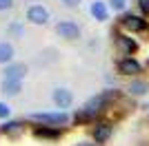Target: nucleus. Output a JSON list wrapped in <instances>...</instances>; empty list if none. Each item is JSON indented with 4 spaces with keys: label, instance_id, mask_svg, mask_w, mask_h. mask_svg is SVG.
<instances>
[{
    "label": "nucleus",
    "instance_id": "obj_5",
    "mask_svg": "<svg viewBox=\"0 0 149 146\" xmlns=\"http://www.w3.org/2000/svg\"><path fill=\"white\" fill-rule=\"evenodd\" d=\"M116 47L125 53V58H131L138 51V42L127 33H116Z\"/></svg>",
    "mask_w": 149,
    "mask_h": 146
},
{
    "label": "nucleus",
    "instance_id": "obj_14",
    "mask_svg": "<svg viewBox=\"0 0 149 146\" xmlns=\"http://www.w3.org/2000/svg\"><path fill=\"white\" fill-rule=\"evenodd\" d=\"M127 91L131 93V95H145V93L149 91V82H145V80H131V84Z\"/></svg>",
    "mask_w": 149,
    "mask_h": 146
},
{
    "label": "nucleus",
    "instance_id": "obj_20",
    "mask_svg": "<svg viewBox=\"0 0 149 146\" xmlns=\"http://www.w3.org/2000/svg\"><path fill=\"white\" fill-rule=\"evenodd\" d=\"M13 7V0H0V11H7Z\"/></svg>",
    "mask_w": 149,
    "mask_h": 146
},
{
    "label": "nucleus",
    "instance_id": "obj_16",
    "mask_svg": "<svg viewBox=\"0 0 149 146\" xmlns=\"http://www.w3.org/2000/svg\"><path fill=\"white\" fill-rule=\"evenodd\" d=\"M13 60V47L9 42H0V64H11Z\"/></svg>",
    "mask_w": 149,
    "mask_h": 146
},
{
    "label": "nucleus",
    "instance_id": "obj_6",
    "mask_svg": "<svg viewBox=\"0 0 149 146\" xmlns=\"http://www.w3.org/2000/svg\"><path fill=\"white\" fill-rule=\"evenodd\" d=\"M27 20H29L31 24H47L49 11H47L42 5H31L29 9H27Z\"/></svg>",
    "mask_w": 149,
    "mask_h": 146
},
{
    "label": "nucleus",
    "instance_id": "obj_10",
    "mask_svg": "<svg viewBox=\"0 0 149 146\" xmlns=\"http://www.w3.org/2000/svg\"><path fill=\"white\" fill-rule=\"evenodd\" d=\"M93 140L98 142V144H105L109 137H111V124H107V122H100V124H96L91 131Z\"/></svg>",
    "mask_w": 149,
    "mask_h": 146
},
{
    "label": "nucleus",
    "instance_id": "obj_23",
    "mask_svg": "<svg viewBox=\"0 0 149 146\" xmlns=\"http://www.w3.org/2000/svg\"><path fill=\"white\" fill-rule=\"evenodd\" d=\"M87 146H91V144H87Z\"/></svg>",
    "mask_w": 149,
    "mask_h": 146
},
{
    "label": "nucleus",
    "instance_id": "obj_22",
    "mask_svg": "<svg viewBox=\"0 0 149 146\" xmlns=\"http://www.w3.org/2000/svg\"><path fill=\"white\" fill-rule=\"evenodd\" d=\"M147 64H149V60H147Z\"/></svg>",
    "mask_w": 149,
    "mask_h": 146
},
{
    "label": "nucleus",
    "instance_id": "obj_21",
    "mask_svg": "<svg viewBox=\"0 0 149 146\" xmlns=\"http://www.w3.org/2000/svg\"><path fill=\"white\" fill-rule=\"evenodd\" d=\"M62 2H65L67 7H78L80 5V0H62Z\"/></svg>",
    "mask_w": 149,
    "mask_h": 146
},
{
    "label": "nucleus",
    "instance_id": "obj_3",
    "mask_svg": "<svg viewBox=\"0 0 149 146\" xmlns=\"http://www.w3.org/2000/svg\"><path fill=\"white\" fill-rule=\"evenodd\" d=\"M118 22L123 29L131 31V33H145V31H149V20L143 18V16H136V13H123Z\"/></svg>",
    "mask_w": 149,
    "mask_h": 146
},
{
    "label": "nucleus",
    "instance_id": "obj_11",
    "mask_svg": "<svg viewBox=\"0 0 149 146\" xmlns=\"http://www.w3.org/2000/svg\"><path fill=\"white\" fill-rule=\"evenodd\" d=\"M89 11H91V16L98 20V22H105V20L109 18V9H107L105 0H93L91 7H89Z\"/></svg>",
    "mask_w": 149,
    "mask_h": 146
},
{
    "label": "nucleus",
    "instance_id": "obj_1",
    "mask_svg": "<svg viewBox=\"0 0 149 146\" xmlns=\"http://www.w3.org/2000/svg\"><path fill=\"white\" fill-rule=\"evenodd\" d=\"M118 95H120L118 91H105V93H98V95L89 97L87 102H85L82 111H85V113H87V115L93 120V117H96V115H100V113H102V111H105L107 106H109V102H111V100H116Z\"/></svg>",
    "mask_w": 149,
    "mask_h": 146
},
{
    "label": "nucleus",
    "instance_id": "obj_18",
    "mask_svg": "<svg viewBox=\"0 0 149 146\" xmlns=\"http://www.w3.org/2000/svg\"><path fill=\"white\" fill-rule=\"evenodd\" d=\"M109 5H111L113 11H123L125 5H127V0H109Z\"/></svg>",
    "mask_w": 149,
    "mask_h": 146
},
{
    "label": "nucleus",
    "instance_id": "obj_17",
    "mask_svg": "<svg viewBox=\"0 0 149 146\" xmlns=\"http://www.w3.org/2000/svg\"><path fill=\"white\" fill-rule=\"evenodd\" d=\"M11 115V106L5 102H0V120H7V117Z\"/></svg>",
    "mask_w": 149,
    "mask_h": 146
},
{
    "label": "nucleus",
    "instance_id": "obj_2",
    "mask_svg": "<svg viewBox=\"0 0 149 146\" xmlns=\"http://www.w3.org/2000/svg\"><path fill=\"white\" fill-rule=\"evenodd\" d=\"M31 120L38 122L40 126H54V128H60V126H67L69 124V115L65 111H56V113H33Z\"/></svg>",
    "mask_w": 149,
    "mask_h": 146
},
{
    "label": "nucleus",
    "instance_id": "obj_7",
    "mask_svg": "<svg viewBox=\"0 0 149 146\" xmlns=\"http://www.w3.org/2000/svg\"><path fill=\"white\" fill-rule=\"evenodd\" d=\"M118 73L120 75H136V73L143 71V64L136 60V58H123V60H118Z\"/></svg>",
    "mask_w": 149,
    "mask_h": 146
},
{
    "label": "nucleus",
    "instance_id": "obj_8",
    "mask_svg": "<svg viewBox=\"0 0 149 146\" xmlns=\"http://www.w3.org/2000/svg\"><path fill=\"white\" fill-rule=\"evenodd\" d=\"M27 73V67L22 62H11V64H7L5 67V80H16V82H22Z\"/></svg>",
    "mask_w": 149,
    "mask_h": 146
},
{
    "label": "nucleus",
    "instance_id": "obj_4",
    "mask_svg": "<svg viewBox=\"0 0 149 146\" xmlns=\"http://www.w3.org/2000/svg\"><path fill=\"white\" fill-rule=\"evenodd\" d=\"M56 33L65 40H76V38H80V27L71 20H62L56 24Z\"/></svg>",
    "mask_w": 149,
    "mask_h": 146
},
{
    "label": "nucleus",
    "instance_id": "obj_12",
    "mask_svg": "<svg viewBox=\"0 0 149 146\" xmlns=\"http://www.w3.org/2000/svg\"><path fill=\"white\" fill-rule=\"evenodd\" d=\"M33 135L38 140H58L62 135L60 128H54V126H36L33 128Z\"/></svg>",
    "mask_w": 149,
    "mask_h": 146
},
{
    "label": "nucleus",
    "instance_id": "obj_19",
    "mask_svg": "<svg viewBox=\"0 0 149 146\" xmlns=\"http://www.w3.org/2000/svg\"><path fill=\"white\" fill-rule=\"evenodd\" d=\"M138 7H140V11L145 16H149V0H138Z\"/></svg>",
    "mask_w": 149,
    "mask_h": 146
},
{
    "label": "nucleus",
    "instance_id": "obj_9",
    "mask_svg": "<svg viewBox=\"0 0 149 146\" xmlns=\"http://www.w3.org/2000/svg\"><path fill=\"white\" fill-rule=\"evenodd\" d=\"M71 102H74V95H71L69 89H56V91H54V104H56L60 111L62 109H69Z\"/></svg>",
    "mask_w": 149,
    "mask_h": 146
},
{
    "label": "nucleus",
    "instance_id": "obj_15",
    "mask_svg": "<svg viewBox=\"0 0 149 146\" xmlns=\"http://www.w3.org/2000/svg\"><path fill=\"white\" fill-rule=\"evenodd\" d=\"M20 89H22V82H16V80H2V93H5V95H18Z\"/></svg>",
    "mask_w": 149,
    "mask_h": 146
},
{
    "label": "nucleus",
    "instance_id": "obj_13",
    "mask_svg": "<svg viewBox=\"0 0 149 146\" xmlns=\"http://www.w3.org/2000/svg\"><path fill=\"white\" fill-rule=\"evenodd\" d=\"M0 131L5 135H9V137H16V135H20L22 133V122H18V120H7L2 126H0Z\"/></svg>",
    "mask_w": 149,
    "mask_h": 146
}]
</instances>
